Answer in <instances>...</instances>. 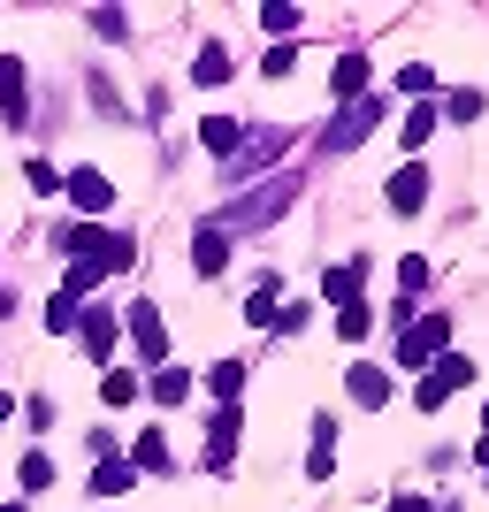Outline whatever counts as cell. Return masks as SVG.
<instances>
[{"mask_svg": "<svg viewBox=\"0 0 489 512\" xmlns=\"http://www.w3.org/2000/svg\"><path fill=\"white\" fill-rule=\"evenodd\" d=\"M398 512H428V497H398Z\"/></svg>", "mask_w": 489, "mask_h": 512, "instance_id": "29", "label": "cell"}, {"mask_svg": "<svg viewBox=\"0 0 489 512\" xmlns=\"http://www.w3.org/2000/svg\"><path fill=\"white\" fill-rule=\"evenodd\" d=\"M0 512H16V505H0Z\"/></svg>", "mask_w": 489, "mask_h": 512, "instance_id": "32", "label": "cell"}, {"mask_svg": "<svg viewBox=\"0 0 489 512\" xmlns=\"http://www.w3.org/2000/svg\"><path fill=\"white\" fill-rule=\"evenodd\" d=\"M237 390H245V367L222 360V367H214V398H237Z\"/></svg>", "mask_w": 489, "mask_h": 512, "instance_id": "23", "label": "cell"}, {"mask_svg": "<svg viewBox=\"0 0 489 512\" xmlns=\"http://www.w3.org/2000/svg\"><path fill=\"white\" fill-rule=\"evenodd\" d=\"M0 115L23 123V62H16V54H0Z\"/></svg>", "mask_w": 489, "mask_h": 512, "instance_id": "10", "label": "cell"}, {"mask_svg": "<svg viewBox=\"0 0 489 512\" xmlns=\"http://www.w3.org/2000/svg\"><path fill=\"white\" fill-rule=\"evenodd\" d=\"M344 390H352L360 406H383V398H390V375H383V367H352V375H344Z\"/></svg>", "mask_w": 489, "mask_h": 512, "instance_id": "12", "label": "cell"}, {"mask_svg": "<svg viewBox=\"0 0 489 512\" xmlns=\"http://www.w3.org/2000/svg\"><path fill=\"white\" fill-rule=\"evenodd\" d=\"M482 467H489V459H482Z\"/></svg>", "mask_w": 489, "mask_h": 512, "instance_id": "33", "label": "cell"}, {"mask_svg": "<svg viewBox=\"0 0 489 512\" xmlns=\"http://www.w3.org/2000/svg\"><path fill=\"white\" fill-rule=\"evenodd\" d=\"M77 329H85V352H92V360H107V344H115V314L100 306V314H85Z\"/></svg>", "mask_w": 489, "mask_h": 512, "instance_id": "15", "label": "cell"}, {"mask_svg": "<svg viewBox=\"0 0 489 512\" xmlns=\"http://www.w3.org/2000/svg\"><path fill=\"white\" fill-rule=\"evenodd\" d=\"M444 123V115H436V100L428 107H413V115H405V146H428V130Z\"/></svg>", "mask_w": 489, "mask_h": 512, "instance_id": "20", "label": "cell"}, {"mask_svg": "<svg viewBox=\"0 0 489 512\" xmlns=\"http://www.w3.org/2000/svg\"><path fill=\"white\" fill-rule=\"evenodd\" d=\"M16 482H23V490H54V459H46V451H31V459L16 467Z\"/></svg>", "mask_w": 489, "mask_h": 512, "instance_id": "18", "label": "cell"}, {"mask_svg": "<svg viewBox=\"0 0 489 512\" xmlns=\"http://www.w3.org/2000/svg\"><path fill=\"white\" fill-rule=\"evenodd\" d=\"M367 329H375V314H367V299H360V306H344V314H337V337H344V344H360Z\"/></svg>", "mask_w": 489, "mask_h": 512, "instance_id": "19", "label": "cell"}, {"mask_svg": "<svg viewBox=\"0 0 489 512\" xmlns=\"http://www.w3.org/2000/svg\"><path fill=\"white\" fill-rule=\"evenodd\" d=\"M329 92H337V100H360L367 92V54H344L337 77H329Z\"/></svg>", "mask_w": 489, "mask_h": 512, "instance_id": "13", "label": "cell"}, {"mask_svg": "<svg viewBox=\"0 0 489 512\" xmlns=\"http://www.w3.org/2000/svg\"><path fill=\"white\" fill-rule=\"evenodd\" d=\"M421 199H428V169L413 161V169L390 176V214H421Z\"/></svg>", "mask_w": 489, "mask_h": 512, "instance_id": "4", "label": "cell"}, {"mask_svg": "<svg viewBox=\"0 0 489 512\" xmlns=\"http://www.w3.org/2000/svg\"><path fill=\"white\" fill-rule=\"evenodd\" d=\"M398 283H405V299H413V291L428 283V260H421V253H405V260H398Z\"/></svg>", "mask_w": 489, "mask_h": 512, "instance_id": "25", "label": "cell"}, {"mask_svg": "<svg viewBox=\"0 0 489 512\" xmlns=\"http://www.w3.org/2000/svg\"><path fill=\"white\" fill-rule=\"evenodd\" d=\"M184 390H192V375H176V367L153 375V398H161V406H184Z\"/></svg>", "mask_w": 489, "mask_h": 512, "instance_id": "21", "label": "cell"}, {"mask_svg": "<svg viewBox=\"0 0 489 512\" xmlns=\"http://www.w3.org/2000/svg\"><path fill=\"white\" fill-rule=\"evenodd\" d=\"M192 77H199V85H222V77H230V54H222V46H199Z\"/></svg>", "mask_w": 489, "mask_h": 512, "instance_id": "17", "label": "cell"}, {"mask_svg": "<svg viewBox=\"0 0 489 512\" xmlns=\"http://www.w3.org/2000/svg\"><path fill=\"white\" fill-rule=\"evenodd\" d=\"M459 383H474V360L444 352V360H436V375H421V390H413V398H421V413H436V406H444V398H451Z\"/></svg>", "mask_w": 489, "mask_h": 512, "instance_id": "2", "label": "cell"}, {"mask_svg": "<svg viewBox=\"0 0 489 512\" xmlns=\"http://www.w3.org/2000/svg\"><path fill=\"white\" fill-rule=\"evenodd\" d=\"M62 192H69V207H77V214H107V207H115V184H107V169H69V176H62Z\"/></svg>", "mask_w": 489, "mask_h": 512, "instance_id": "3", "label": "cell"}, {"mask_svg": "<svg viewBox=\"0 0 489 512\" xmlns=\"http://www.w3.org/2000/svg\"><path fill=\"white\" fill-rule=\"evenodd\" d=\"M23 176H31V192H62V176H54V161H31Z\"/></svg>", "mask_w": 489, "mask_h": 512, "instance_id": "28", "label": "cell"}, {"mask_svg": "<svg viewBox=\"0 0 489 512\" xmlns=\"http://www.w3.org/2000/svg\"><path fill=\"white\" fill-rule=\"evenodd\" d=\"M100 398H107V406H130V398H138V375H107Z\"/></svg>", "mask_w": 489, "mask_h": 512, "instance_id": "24", "label": "cell"}, {"mask_svg": "<svg viewBox=\"0 0 489 512\" xmlns=\"http://www.w3.org/2000/svg\"><path fill=\"white\" fill-rule=\"evenodd\" d=\"M360 283H367V260H344V268H329V276H321V291H329L337 306H360Z\"/></svg>", "mask_w": 489, "mask_h": 512, "instance_id": "6", "label": "cell"}, {"mask_svg": "<svg viewBox=\"0 0 489 512\" xmlns=\"http://www.w3.org/2000/svg\"><path fill=\"white\" fill-rule=\"evenodd\" d=\"M123 490H138V467H130V459H100V474H92V497H123Z\"/></svg>", "mask_w": 489, "mask_h": 512, "instance_id": "11", "label": "cell"}, {"mask_svg": "<svg viewBox=\"0 0 489 512\" xmlns=\"http://www.w3.org/2000/svg\"><path fill=\"white\" fill-rule=\"evenodd\" d=\"M8 413H16V398H8V390H0V421H8Z\"/></svg>", "mask_w": 489, "mask_h": 512, "instance_id": "30", "label": "cell"}, {"mask_svg": "<svg viewBox=\"0 0 489 512\" xmlns=\"http://www.w3.org/2000/svg\"><path fill=\"white\" fill-rule=\"evenodd\" d=\"M46 329H54V337H62V329H77V299H69V291H54V306H46Z\"/></svg>", "mask_w": 489, "mask_h": 512, "instance_id": "22", "label": "cell"}, {"mask_svg": "<svg viewBox=\"0 0 489 512\" xmlns=\"http://www.w3.org/2000/svg\"><path fill=\"white\" fill-rule=\"evenodd\" d=\"M130 337H138V352H146V360H161V352H169V337H161V314H153V306H130Z\"/></svg>", "mask_w": 489, "mask_h": 512, "instance_id": "9", "label": "cell"}, {"mask_svg": "<svg viewBox=\"0 0 489 512\" xmlns=\"http://www.w3.org/2000/svg\"><path fill=\"white\" fill-rule=\"evenodd\" d=\"M260 23L283 39V31H298V8H291V0H276V8H260Z\"/></svg>", "mask_w": 489, "mask_h": 512, "instance_id": "26", "label": "cell"}, {"mask_svg": "<svg viewBox=\"0 0 489 512\" xmlns=\"http://www.w3.org/2000/svg\"><path fill=\"white\" fill-rule=\"evenodd\" d=\"M0 314H8V283H0Z\"/></svg>", "mask_w": 489, "mask_h": 512, "instance_id": "31", "label": "cell"}, {"mask_svg": "<svg viewBox=\"0 0 489 512\" xmlns=\"http://www.w3.org/2000/svg\"><path fill=\"white\" fill-rule=\"evenodd\" d=\"M192 260H199V276H222V260H230V237H222V230H199Z\"/></svg>", "mask_w": 489, "mask_h": 512, "instance_id": "14", "label": "cell"}, {"mask_svg": "<svg viewBox=\"0 0 489 512\" xmlns=\"http://www.w3.org/2000/svg\"><path fill=\"white\" fill-rule=\"evenodd\" d=\"M398 92H436V69H428V62H413V69L398 77Z\"/></svg>", "mask_w": 489, "mask_h": 512, "instance_id": "27", "label": "cell"}, {"mask_svg": "<svg viewBox=\"0 0 489 512\" xmlns=\"http://www.w3.org/2000/svg\"><path fill=\"white\" fill-rule=\"evenodd\" d=\"M130 467H169V436H161V428H146V436H138V459H130Z\"/></svg>", "mask_w": 489, "mask_h": 512, "instance_id": "16", "label": "cell"}, {"mask_svg": "<svg viewBox=\"0 0 489 512\" xmlns=\"http://www.w3.org/2000/svg\"><path fill=\"white\" fill-rule=\"evenodd\" d=\"M444 344H451V314L413 321V329H405V367H421V375H428V360H444Z\"/></svg>", "mask_w": 489, "mask_h": 512, "instance_id": "1", "label": "cell"}, {"mask_svg": "<svg viewBox=\"0 0 489 512\" xmlns=\"http://www.w3.org/2000/svg\"><path fill=\"white\" fill-rule=\"evenodd\" d=\"M375 123H383V100H367V107H344V123L329 130V146H352V138H367Z\"/></svg>", "mask_w": 489, "mask_h": 512, "instance_id": "8", "label": "cell"}, {"mask_svg": "<svg viewBox=\"0 0 489 512\" xmlns=\"http://www.w3.org/2000/svg\"><path fill=\"white\" fill-rule=\"evenodd\" d=\"M230 451H237V406H222L207 421V467H230Z\"/></svg>", "mask_w": 489, "mask_h": 512, "instance_id": "5", "label": "cell"}, {"mask_svg": "<svg viewBox=\"0 0 489 512\" xmlns=\"http://www.w3.org/2000/svg\"><path fill=\"white\" fill-rule=\"evenodd\" d=\"M199 146L207 153H237L245 146V123H237V115H207V123H199Z\"/></svg>", "mask_w": 489, "mask_h": 512, "instance_id": "7", "label": "cell"}]
</instances>
